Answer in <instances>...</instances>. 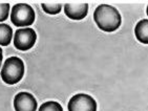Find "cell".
<instances>
[{"mask_svg": "<svg viewBox=\"0 0 148 111\" xmlns=\"http://www.w3.org/2000/svg\"><path fill=\"white\" fill-rule=\"evenodd\" d=\"M94 20L98 27L106 33L117 31L122 22L119 11L108 4L98 6L94 13Z\"/></svg>", "mask_w": 148, "mask_h": 111, "instance_id": "cell-1", "label": "cell"}, {"mask_svg": "<svg viewBox=\"0 0 148 111\" xmlns=\"http://www.w3.org/2000/svg\"><path fill=\"white\" fill-rule=\"evenodd\" d=\"M24 63L18 57H11L4 62L1 68V79L9 85H14L23 78Z\"/></svg>", "mask_w": 148, "mask_h": 111, "instance_id": "cell-2", "label": "cell"}, {"mask_svg": "<svg viewBox=\"0 0 148 111\" xmlns=\"http://www.w3.org/2000/svg\"><path fill=\"white\" fill-rule=\"evenodd\" d=\"M35 11L26 3H18L12 7L11 21L14 25L19 27L32 25L35 22Z\"/></svg>", "mask_w": 148, "mask_h": 111, "instance_id": "cell-3", "label": "cell"}, {"mask_svg": "<svg viewBox=\"0 0 148 111\" xmlns=\"http://www.w3.org/2000/svg\"><path fill=\"white\" fill-rule=\"evenodd\" d=\"M37 35L31 27L17 29L14 36V45L19 50H29L35 45Z\"/></svg>", "mask_w": 148, "mask_h": 111, "instance_id": "cell-4", "label": "cell"}, {"mask_svg": "<svg viewBox=\"0 0 148 111\" xmlns=\"http://www.w3.org/2000/svg\"><path fill=\"white\" fill-rule=\"evenodd\" d=\"M69 111H97V103L94 97L85 93H78L69 102Z\"/></svg>", "mask_w": 148, "mask_h": 111, "instance_id": "cell-5", "label": "cell"}, {"mask_svg": "<svg viewBox=\"0 0 148 111\" xmlns=\"http://www.w3.org/2000/svg\"><path fill=\"white\" fill-rule=\"evenodd\" d=\"M14 108L15 111H36L37 101L32 93L22 91L15 95Z\"/></svg>", "mask_w": 148, "mask_h": 111, "instance_id": "cell-6", "label": "cell"}, {"mask_svg": "<svg viewBox=\"0 0 148 111\" xmlns=\"http://www.w3.org/2000/svg\"><path fill=\"white\" fill-rule=\"evenodd\" d=\"M64 12L69 19L82 20L88 13V4L85 2H66L64 4Z\"/></svg>", "mask_w": 148, "mask_h": 111, "instance_id": "cell-7", "label": "cell"}, {"mask_svg": "<svg viewBox=\"0 0 148 111\" xmlns=\"http://www.w3.org/2000/svg\"><path fill=\"white\" fill-rule=\"evenodd\" d=\"M134 34L138 41L144 44H148V20L143 19L139 21L134 29Z\"/></svg>", "mask_w": 148, "mask_h": 111, "instance_id": "cell-8", "label": "cell"}, {"mask_svg": "<svg viewBox=\"0 0 148 111\" xmlns=\"http://www.w3.org/2000/svg\"><path fill=\"white\" fill-rule=\"evenodd\" d=\"M13 38V29L9 24L0 23V45L8 46Z\"/></svg>", "mask_w": 148, "mask_h": 111, "instance_id": "cell-9", "label": "cell"}, {"mask_svg": "<svg viewBox=\"0 0 148 111\" xmlns=\"http://www.w3.org/2000/svg\"><path fill=\"white\" fill-rule=\"evenodd\" d=\"M41 7L46 14L49 15H57L61 12L62 9V4L61 2H42L41 3Z\"/></svg>", "mask_w": 148, "mask_h": 111, "instance_id": "cell-10", "label": "cell"}, {"mask_svg": "<svg viewBox=\"0 0 148 111\" xmlns=\"http://www.w3.org/2000/svg\"><path fill=\"white\" fill-rule=\"evenodd\" d=\"M38 111H63V109L58 102L49 101V102L43 103Z\"/></svg>", "mask_w": 148, "mask_h": 111, "instance_id": "cell-11", "label": "cell"}, {"mask_svg": "<svg viewBox=\"0 0 148 111\" xmlns=\"http://www.w3.org/2000/svg\"><path fill=\"white\" fill-rule=\"evenodd\" d=\"M10 15V4L9 3H0V22L5 21Z\"/></svg>", "mask_w": 148, "mask_h": 111, "instance_id": "cell-12", "label": "cell"}, {"mask_svg": "<svg viewBox=\"0 0 148 111\" xmlns=\"http://www.w3.org/2000/svg\"><path fill=\"white\" fill-rule=\"evenodd\" d=\"M2 58H3V56H2V49H1V47H0V62H2Z\"/></svg>", "mask_w": 148, "mask_h": 111, "instance_id": "cell-13", "label": "cell"}, {"mask_svg": "<svg viewBox=\"0 0 148 111\" xmlns=\"http://www.w3.org/2000/svg\"><path fill=\"white\" fill-rule=\"evenodd\" d=\"M146 13H147V16H148V5H147V10H146Z\"/></svg>", "mask_w": 148, "mask_h": 111, "instance_id": "cell-14", "label": "cell"}, {"mask_svg": "<svg viewBox=\"0 0 148 111\" xmlns=\"http://www.w3.org/2000/svg\"><path fill=\"white\" fill-rule=\"evenodd\" d=\"M0 68H1V62H0Z\"/></svg>", "mask_w": 148, "mask_h": 111, "instance_id": "cell-15", "label": "cell"}]
</instances>
